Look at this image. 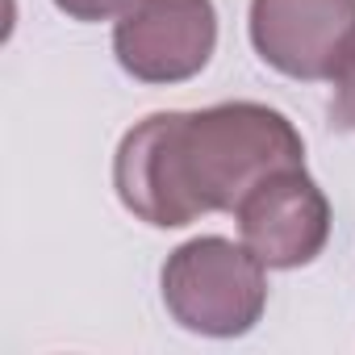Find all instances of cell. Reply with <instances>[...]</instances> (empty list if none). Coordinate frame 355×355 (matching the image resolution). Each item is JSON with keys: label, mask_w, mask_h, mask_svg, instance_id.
I'll list each match as a JSON object with an SVG mask.
<instances>
[{"label": "cell", "mask_w": 355, "mask_h": 355, "mask_svg": "<svg viewBox=\"0 0 355 355\" xmlns=\"http://www.w3.org/2000/svg\"><path fill=\"white\" fill-rule=\"evenodd\" d=\"M301 163L305 142L280 109L226 101L150 113L125 130L113 155V189L138 222L180 230L201 214H234L259 180Z\"/></svg>", "instance_id": "cell-1"}, {"label": "cell", "mask_w": 355, "mask_h": 355, "mask_svg": "<svg viewBox=\"0 0 355 355\" xmlns=\"http://www.w3.org/2000/svg\"><path fill=\"white\" fill-rule=\"evenodd\" d=\"M159 288L175 322L209 338L247 334L268 305L263 263L251 255L247 243H230L222 234L175 247L159 272Z\"/></svg>", "instance_id": "cell-2"}, {"label": "cell", "mask_w": 355, "mask_h": 355, "mask_svg": "<svg viewBox=\"0 0 355 355\" xmlns=\"http://www.w3.org/2000/svg\"><path fill=\"white\" fill-rule=\"evenodd\" d=\"M218 46L214 0H130L113 26V55L142 84H184Z\"/></svg>", "instance_id": "cell-3"}, {"label": "cell", "mask_w": 355, "mask_h": 355, "mask_svg": "<svg viewBox=\"0 0 355 355\" xmlns=\"http://www.w3.org/2000/svg\"><path fill=\"white\" fill-rule=\"evenodd\" d=\"M251 46L288 80H330L355 51V0H251Z\"/></svg>", "instance_id": "cell-4"}, {"label": "cell", "mask_w": 355, "mask_h": 355, "mask_svg": "<svg viewBox=\"0 0 355 355\" xmlns=\"http://www.w3.org/2000/svg\"><path fill=\"white\" fill-rule=\"evenodd\" d=\"M239 234L263 268H305L330 239V201L322 184L301 167H284L259 180L234 209Z\"/></svg>", "instance_id": "cell-5"}, {"label": "cell", "mask_w": 355, "mask_h": 355, "mask_svg": "<svg viewBox=\"0 0 355 355\" xmlns=\"http://www.w3.org/2000/svg\"><path fill=\"white\" fill-rule=\"evenodd\" d=\"M330 121L347 134H355V51L334 76V96H330Z\"/></svg>", "instance_id": "cell-6"}, {"label": "cell", "mask_w": 355, "mask_h": 355, "mask_svg": "<svg viewBox=\"0 0 355 355\" xmlns=\"http://www.w3.org/2000/svg\"><path fill=\"white\" fill-rule=\"evenodd\" d=\"M130 0H55V9L67 13L71 21H109L121 17Z\"/></svg>", "instance_id": "cell-7"}]
</instances>
